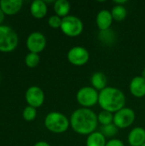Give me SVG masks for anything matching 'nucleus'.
I'll return each mask as SVG.
<instances>
[{
  "mask_svg": "<svg viewBox=\"0 0 145 146\" xmlns=\"http://www.w3.org/2000/svg\"><path fill=\"white\" fill-rule=\"evenodd\" d=\"M106 138L101 132H94L88 135L86 146H106Z\"/></svg>",
  "mask_w": 145,
  "mask_h": 146,
  "instance_id": "obj_17",
  "label": "nucleus"
},
{
  "mask_svg": "<svg viewBox=\"0 0 145 146\" xmlns=\"http://www.w3.org/2000/svg\"><path fill=\"white\" fill-rule=\"evenodd\" d=\"M39 61H40V57L38 54L33 52H29L25 57L26 65L29 68H35L39 63Z\"/></svg>",
  "mask_w": 145,
  "mask_h": 146,
  "instance_id": "obj_23",
  "label": "nucleus"
},
{
  "mask_svg": "<svg viewBox=\"0 0 145 146\" xmlns=\"http://www.w3.org/2000/svg\"><path fill=\"white\" fill-rule=\"evenodd\" d=\"M99 39L105 44L110 45L115 41V33L113 30L108 29L105 31H101L99 33Z\"/></svg>",
  "mask_w": 145,
  "mask_h": 146,
  "instance_id": "obj_20",
  "label": "nucleus"
},
{
  "mask_svg": "<svg viewBox=\"0 0 145 146\" xmlns=\"http://www.w3.org/2000/svg\"><path fill=\"white\" fill-rule=\"evenodd\" d=\"M99 93L92 86H84L80 88L77 94L76 99L83 108L89 109L98 103Z\"/></svg>",
  "mask_w": 145,
  "mask_h": 146,
  "instance_id": "obj_6",
  "label": "nucleus"
},
{
  "mask_svg": "<svg viewBox=\"0 0 145 146\" xmlns=\"http://www.w3.org/2000/svg\"><path fill=\"white\" fill-rule=\"evenodd\" d=\"M135 112L132 109L124 107L114 115L113 123L118 128H127L135 121Z\"/></svg>",
  "mask_w": 145,
  "mask_h": 146,
  "instance_id": "obj_7",
  "label": "nucleus"
},
{
  "mask_svg": "<svg viewBox=\"0 0 145 146\" xmlns=\"http://www.w3.org/2000/svg\"><path fill=\"white\" fill-rule=\"evenodd\" d=\"M18 44V36L15 30L7 25H0V51L10 52Z\"/></svg>",
  "mask_w": 145,
  "mask_h": 146,
  "instance_id": "obj_4",
  "label": "nucleus"
},
{
  "mask_svg": "<svg viewBox=\"0 0 145 146\" xmlns=\"http://www.w3.org/2000/svg\"><path fill=\"white\" fill-rule=\"evenodd\" d=\"M106 146H125L123 142L118 139H112L109 140L106 144Z\"/></svg>",
  "mask_w": 145,
  "mask_h": 146,
  "instance_id": "obj_26",
  "label": "nucleus"
},
{
  "mask_svg": "<svg viewBox=\"0 0 145 146\" xmlns=\"http://www.w3.org/2000/svg\"><path fill=\"white\" fill-rule=\"evenodd\" d=\"M118 127L114 124L111 123L109 125H106V126H102L101 127V133L104 135V137H109V138H112L115 137L117 133H118Z\"/></svg>",
  "mask_w": 145,
  "mask_h": 146,
  "instance_id": "obj_22",
  "label": "nucleus"
},
{
  "mask_svg": "<svg viewBox=\"0 0 145 146\" xmlns=\"http://www.w3.org/2000/svg\"><path fill=\"white\" fill-rule=\"evenodd\" d=\"M141 146H145V143H144V145H141Z\"/></svg>",
  "mask_w": 145,
  "mask_h": 146,
  "instance_id": "obj_30",
  "label": "nucleus"
},
{
  "mask_svg": "<svg viewBox=\"0 0 145 146\" xmlns=\"http://www.w3.org/2000/svg\"><path fill=\"white\" fill-rule=\"evenodd\" d=\"M130 92L135 98L145 96V80L142 76L134 77L130 82Z\"/></svg>",
  "mask_w": 145,
  "mask_h": 146,
  "instance_id": "obj_11",
  "label": "nucleus"
},
{
  "mask_svg": "<svg viewBox=\"0 0 145 146\" xmlns=\"http://www.w3.org/2000/svg\"><path fill=\"white\" fill-rule=\"evenodd\" d=\"M33 146H50L47 142L45 141H39V142H37Z\"/></svg>",
  "mask_w": 145,
  "mask_h": 146,
  "instance_id": "obj_27",
  "label": "nucleus"
},
{
  "mask_svg": "<svg viewBox=\"0 0 145 146\" xmlns=\"http://www.w3.org/2000/svg\"><path fill=\"white\" fill-rule=\"evenodd\" d=\"M98 104L103 110L116 113L125 107L126 97L120 89L107 86L100 92Z\"/></svg>",
  "mask_w": 145,
  "mask_h": 146,
  "instance_id": "obj_2",
  "label": "nucleus"
},
{
  "mask_svg": "<svg viewBox=\"0 0 145 146\" xmlns=\"http://www.w3.org/2000/svg\"><path fill=\"white\" fill-rule=\"evenodd\" d=\"M128 143L131 146H141L145 143V129L138 127L133 128L128 135Z\"/></svg>",
  "mask_w": 145,
  "mask_h": 146,
  "instance_id": "obj_14",
  "label": "nucleus"
},
{
  "mask_svg": "<svg viewBox=\"0 0 145 146\" xmlns=\"http://www.w3.org/2000/svg\"><path fill=\"white\" fill-rule=\"evenodd\" d=\"M22 3V0H1L0 8L4 14L10 15L16 14L21 9Z\"/></svg>",
  "mask_w": 145,
  "mask_h": 146,
  "instance_id": "obj_13",
  "label": "nucleus"
},
{
  "mask_svg": "<svg viewBox=\"0 0 145 146\" xmlns=\"http://www.w3.org/2000/svg\"><path fill=\"white\" fill-rule=\"evenodd\" d=\"M25 98L29 106H32L36 109L40 107L44 104V93L40 87L33 86L26 90Z\"/></svg>",
  "mask_w": 145,
  "mask_h": 146,
  "instance_id": "obj_10",
  "label": "nucleus"
},
{
  "mask_svg": "<svg viewBox=\"0 0 145 146\" xmlns=\"http://www.w3.org/2000/svg\"><path fill=\"white\" fill-rule=\"evenodd\" d=\"M97 121L100 124H102V126L109 125V124L113 123V121H114V115L111 112L103 110L98 114Z\"/></svg>",
  "mask_w": 145,
  "mask_h": 146,
  "instance_id": "obj_21",
  "label": "nucleus"
},
{
  "mask_svg": "<svg viewBox=\"0 0 145 146\" xmlns=\"http://www.w3.org/2000/svg\"><path fill=\"white\" fill-rule=\"evenodd\" d=\"M54 10L56 15L64 18L68 15L70 11V3L67 0H57L54 3Z\"/></svg>",
  "mask_w": 145,
  "mask_h": 146,
  "instance_id": "obj_18",
  "label": "nucleus"
},
{
  "mask_svg": "<svg viewBox=\"0 0 145 146\" xmlns=\"http://www.w3.org/2000/svg\"><path fill=\"white\" fill-rule=\"evenodd\" d=\"M3 19H4V13L3 12V10H2L1 8H0V24L3 22Z\"/></svg>",
  "mask_w": 145,
  "mask_h": 146,
  "instance_id": "obj_28",
  "label": "nucleus"
},
{
  "mask_svg": "<svg viewBox=\"0 0 145 146\" xmlns=\"http://www.w3.org/2000/svg\"><path fill=\"white\" fill-rule=\"evenodd\" d=\"M67 58L68 62L74 66H83L88 62L90 54L85 47L74 46L68 52Z\"/></svg>",
  "mask_w": 145,
  "mask_h": 146,
  "instance_id": "obj_8",
  "label": "nucleus"
},
{
  "mask_svg": "<svg viewBox=\"0 0 145 146\" xmlns=\"http://www.w3.org/2000/svg\"><path fill=\"white\" fill-rule=\"evenodd\" d=\"M113 17L111 12L108 9H103L99 11L97 15V25L101 31H105L110 28L113 23Z\"/></svg>",
  "mask_w": 145,
  "mask_h": 146,
  "instance_id": "obj_12",
  "label": "nucleus"
},
{
  "mask_svg": "<svg viewBox=\"0 0 145 146\" xmlns=\"http://www.w3.org/2000/svg\"><path fill=\"white\" fill-rule=\"evenodd\" d=\"M111 15L114 19V21H123L126 15H127V10L125 8L124 5H115L112 10H111Z\"/></svg>",
  "mask_w": 145,
  "mask_h": 146,
  "instance_id": "obj_19",
  "label": "nucleus"
},
{
  "mask_svg": "<svg viewBox=\"0 0 145 146\" xmlns=\"http://www.w3.org/2000/svg\"><path fill=\"white\" fill-rule=\"evenodd\" d=\"M97 115L90 109H78L71 115L70 126L73 130L80 135H90L97 127Z\"/></svg>",
  "mask_w": 145,
  "mask_h": 146,
  "instance_id": "obj_1",
  "label": "nucleus"
},
{
  "mask_svg": "<svg viewBox=\"0 0 145 146\" xmlns=\"http://www.w3.org/2000/svg\"><path fill=\"white\" fill-rule=\"evenodd\" d=\"M142 77H143V78L145 80V68L143 70V71H142Z\"/></svg>",
  "mask_w": 145,
  "mask_h": 146,
  "instance_id": "obj_29",
  "label": "nucleus"
},
{
  "mask_svg": "<svg viewBox=\"0 0 145 146\" xmlns=\"http://www.w3.org/2000/svg\"><path fill=\"white\" fill-rule=\"evenodd\" d=\"M46 45L45 36L40 32L32 33L26 39V46L30 52L38 54L41 52Z\"/></svg>",
  "mask_w": 145,
  "mask_h": 146,
  "instance_id": "obj_9",
  "label": "nucleus"
},
{
  "mask_svg": "<svg viewBox=\"0 0 145 146\" xmlns=\"http://www.w3.org/2000/svg\"><path fill=\"white\" fill-rule=\"evenodd\" d=\"M84 29L82 21L74 15H68L62 18L61 30L68 37H77L81 34Z\"/></svg>",
  "mask_w": 145,
  "mask_h": 146,
  "instance_id": "obj_5",
  "label": "nucleus"
},
{
  "mask_svg": "<svg viewBox=\"0 0 145 146\" xmlns=\"http://www.w3.org/2000/svg\"><path fill=\"white\" fill-rule=\"evenodd\" d=\"M23 118L27 121H33L36 118L37 115V110L35 108L32 107V106H27L24 109L23 113H22Z\"/></svg>",
  "mask_w": 145,
  "mask_h": 146,
  "instance_id": "obj_24",
  "label": "nucleus"
},
{
  "mask_svg": "<svg viewBox=\"0 0 145 146\" xmlns=\"http://www.w3.org/2000/svg\"><path fill=\"white\" fill-rule=\"evenodd\" d=\"M30 11L32 16L40 19L46 15L47 14V5L44 1L34 0L30 7Z\"/></svg>",
  "mask_w": 145,
  "mask_h": 146,
  "instance_id": "obj_15",
  "label": "nucleus"
},
{
  "mask_svg": "<svg viewBox=\"0 0 145 146\" xmlns=\"http://www.w3.org/2000/svg\"><path fill=\"white\" fill-rule=\"evenodd\" d=\"M62 18H61L60 16L54 15H51L49 20H48V24L50 27L57 29V28H61L62 26Z\"/></svg>",
  "mask_w": 145,
  "mask_h": 146,
  "instance_id": "obj_25",
  "label": "nucleus"
},
{
  "mask_svg": "<svg viewBox=\"0 0 145 146\" xmlns=\"http://www.w3.org/2000/svg\"><path fill=\"white\" fill-rule=\"evenodd\" d=\"M70 125V121L68 117L60 112H50L44 119L45 127L54 133H65Z\"/></svg>",
  "mask_w": 145,
  "mask_h": 146,
  "instance_id": "obj_3",
  "label": "nucleus"
},
{
  "mask_svg": "<svg viewBox=\"0 0 145 146\" xmlns=\"http://www.w3.org/2000/svg\"><path fill=\"white\" fill-rule=\"evenodd\" d=\"M107 77L103 72H96L91 78L92 87L100 92L107 87Z\"/></svg>",
  "mask_w": 145,
  "mask_h": 146,
  "instance_id": "obj_16",
  "label": "nucleus"
}]
</instances>
